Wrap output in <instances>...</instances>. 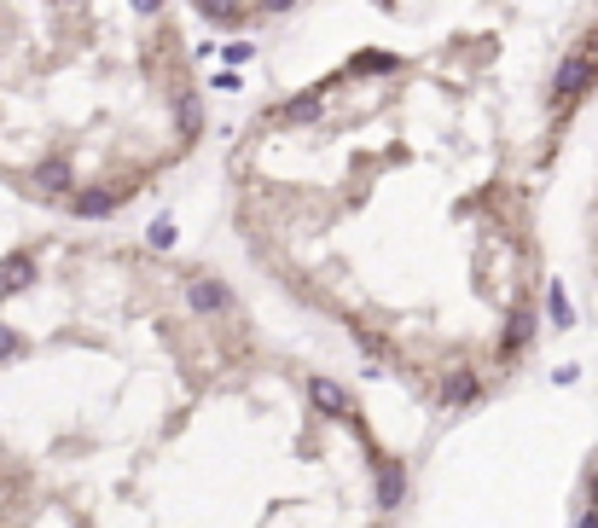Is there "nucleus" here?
Instances as JSON below:
<instances>
[{
    "mask_svg": "<svg viewBox=\"0 0 598 528\" xmlns=\"http://www.w3.org/2000/svg\"><path fill=\"white\" fill-rule=\"evenodd\" d=\"M593 76H598V30H593V47H576V53L558 65V82H552V105L558 110H569V100H576L581 88H593Z\"/></svg>",
    "mask_w": 598,
    "mask_h": 528,
    "instance_id": "obj_1",
    "label": "nucleus"
},
{
    "mask_svg": "<svg viewBox=\"0 0 598 528\" xmlns=\"http://www.w3.org/2000/svg\"><path fill=\"white\" fill-rule=\"evenodd\" d=\"M70 186H76V175H70L65 157H47V163L30 175V192H35V198H70Z\"/></svg>",
    "mask_w": 598,
    "mask_h": 528,
    "instance_id": "obj_2",
    "label": "nucleus"
},
{
    "mask_svg": "<svg viewBox=\"0 0 598 528\" xmlns=\"http://www.w3.org/2000/svg\"><path fill=\"white\" fill-rule=\"evenodd\" d=\"M401 499H407V464L401 459H377V506L395 511Z\"/></svg>",
    "mask_w": 598,
    "mask_h": 528,
    "instance_id": "obj_3",
    "label": "nucleus"
},
{
    "mask_svg": "<svg viewBox=\"0 0 598 528\" xmlns=\"http://www.w3.org/2000/svg\"><path fill=\"white\" fill-rule=\"evenodd\" d=\"M186 297H192V308H198V314H221V308H233V290H227L221 279H210V273L192 279Z\"/></svg>",
    "mask_w": 598,
    "mask_h": 528,
    "instance_id": "obj_4",
    "label": "nucleus"
},
{
    "mask_svg": "<svg viewBox=\"0 0 598 528\" xmlns=\"http://www.w3.org/2000/svg\"><path fill=\"white\" fill-rule=\"evenodd\" d=\"M308 401H320L325 419H349V395H343V384H332V377H308Z\"/></svg>",
    "mask_w": 598,
    "mask_h": 528,
    "instance_id": "obj_5",
    "label": "nucleus"
},
{
    "mask_svg": "<svg viewBox=\"0 0 598 528\" xmlns=\"http://www.w3.org/2000/svg\"><path fill=\"white\" fill-rule=\"evenodd\" d=\"M477 401H482V389H477V377H471V372H454L442 384V407H477Z\"/></svg>",
    "mask_w": 598,
    "mask_h": 528,
    "instance_id": "obj_6",
    "label": "nucleus"
},
{
    "mask_svg": "<svg viewBox=\"0 0 598 528\" xmlns=\"http://www.w3.org/2000/svg\"><path fill=\"white\" fill-rule=\"evenodd\" d=\"M122 192H70V215H111Z\"/></svg>",
    "mask_w": 598,
    "mask_h": 528,
    "instance_id": "obj_7",
    "label": "nucleus"
},
{
    "mask_svg": "<svg viewBox=\"0 0 598 528\" xmlns=\"http://www.w3.org/2000/svg\"><path fill=\"white\" fill-rule=\"evenodd\" d=\"M35 279V262L30 255H12V262H0V290H23Z\"/></svg>",
    "mask_w": 598,
    "mask_h": 528,
    "instance_id": "obj_8",
    "label": "nucleus"
},
{
    "mask_svg": "<svg viewBox=\"0 0 598 528\" xmlns=\"http://www.w3.org/2000/svg\"><path fill=\"white\" fill-rule=\"evenodd\" d=\"M175 122H180V140H192V134L204 128V110H198L192 93H180V100H175Z\"/></svg>",
    "mask_w": 598,
    "mask_h": 528,
    "instance_id": "obj_9",
    "label": "nucleus"
},
{
    "mask_svg": "<svg viewBox=\"0 0 598 528\" xmlns=\"http://www.w3.org/2000/svg\"><path fill=\"white\" fill-rule=\"evenodd\" d=\"M529 337H534V314H529V308H517V319H511V331H506V360H511V354H517Z\"/></svg>",
    "mask_w": 598,
    "mask_h": 528,
    "instance_id": "obj_10",
    "label": "nucleus"
},
{
    "mask_svg": "<svg viewBox=\"0 0 598 528\" xmlns=\"http://www.w3.org/2000/svg\"><path fill=\"white\" fill-rule=\"evenodd\" d=\"M314 117H320V100H314V93H297V100L279 110V122H314Z\"/></svg>",
    "mask_w": 598,
    "mask_h": 528,
    "instance_id": "obj_11",
    "label": "nucleus"
},
{
    "mask_svg": "<svg viewBox=\"0 0 598 528\" xmlns=\"http://www.w3.org/2000/svg\"><path fill=\"white\" fill-rule=\"evenodd\" d=\"M355 70H366V76H389V70H395V58H389V53H360Z\"/></svg>",
    "mask_w": 598,
    "mask_h": 528,
    "instance_id": "obj_12",
    "label": "nucleus"
},
{
    "mask_svg": "<svg viewBox=\"0 0 598 528\" xmlns=\"http://www.w3.org/2000/svg\"><path fill=\"white\" fill-rule=\"evenodd\" d=\"M204 18H221V23H238V0H198Z\"/></svg>",
    "mask_w": 598,
    "mask_h": 528,
    "instance_id": "obj_13",
    "label": "nucleus"
},
{
    "mask_svg": "<svg viewBox=\"0 0 598 528\" xmlns=\"http://www.w3.org/2000/svg\"><path fill=\"white\" fill-rule=\"evenodd\" d=\"M23 349V337H18V331H12V325H0V360H12V354H18Z\"/></svg>",
    "mask_w": 598,
    "mask_h": 528,
    "instance_id": "obj_14",
    "label": "nucleus"
},
{
    "mask_svg": "<svg viewBox=\"0 0 598 528\" xmlns=\"http://www.w3.org/2000/svg\"><path fill=\"white\" fill-rule=\"evenodd\" d=\"M552 325H569V302H564V285H552Z\"/></svg>",
    "mask_w": 598,
    "mask_h": 528,
    "instance_id": "obj_15",
    "label": "nucleus"
},
{
    "mask_svg": "<svg viewBox=\"0 0 598 528\" xmlns=\"http://www.w3.org/2000/svg\"><path fill=\"white\" fill-rule=\"evenodd\" d=\"M297 0H262V12H290Z\"/></svg>",
    "mask_w": 598,
    "mask_h": 528,
    "instance_id": "obj_16",
    "label": "nucleus"
},
{
    "mask_svg": "<svg viewBox=\"0 0 598 528\" xmlns=\"http://www.w3.org/2000/svg\"><path fill=\"white\" fill-rule=\"evenodd\" d=\"M157 6H163V0H134V12H157Z\"/></svg>",
    "mask_w": 598,
    "mask_h": 528,
    "instance_id": "obj_17",
    "label": "nucleus"
},
{
    "mask_svg": "<svg viewBox=\"0 0 598 528\" xmlns=\"http://www.w3.org/2000/svg\"><path fill=\"white\" fill-rule=\"evenodd\" d=\"M587 499H598V476H593V488H587Z\"/></svg>",
    "mask_w": 598,
    "mask_h": 528,
    "instance_id": "obj_18",
    "label": "nucleus"
},
{
    "mask_svg": "<svg viewBox=\"0 0 598 528\" xmlns=\"http://www.w3.org/2000/svg\"><path fill=\"white\" fill-rule=\"evenodd\" d=\"M581 528H598V517H587V523H581Z\"/></svg>",
    "mask_w": 598,
    "mask_h": 528,
    "instance_id": "obj_19",
    "label": "nucleus"
}]
</instances>
